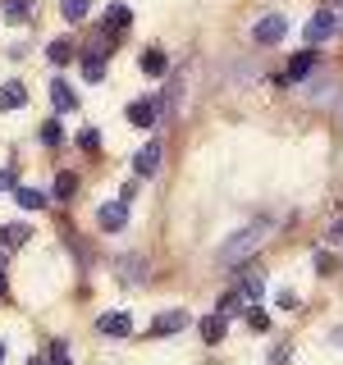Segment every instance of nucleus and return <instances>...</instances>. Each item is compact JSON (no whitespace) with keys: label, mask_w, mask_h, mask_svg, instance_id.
Segmentation results:
<instances>
[{"label":"nucleus","mask_w":343,"mask_h":365,"mask_svg":"<svg viewBox=\"0 0 343 365\" xmlns=\"http://www.w3.org/2000/svg\"><path fill=\"white\" fill-rule=\"evenodd\" d=\"M270 237V220H257V224H243L234 237H224L220 242V265H229V269H238L247 256H257V247Z\"/></svg>","instance_id":"1"},{"label":"nucleus","mask_w":343,"mask_h":365,"mask_svg":"<svg viewBox=\"0 0 343 365\" xmlns=\"http://www.w3.org/2000/svg\"><path fill=\"white\" fill-rule=\"evenodd\" d=\"M339 32V14H334V5H325V9H316L312 19H307V41L312 46H325L329 37Z\"/></svg>","instance_id":"2"},{"label":"nucleus","mask_w":343,"mask_h":365,"mask_svg":"<svg viewBox=\"0 0 343 365\" xmlns=\"http://www.w3.org/2000/svg\"><path fill=\"white\" fill-rule=\"evenodd\" d=\"M252 37H257V46H279L284 37H289V19H284V14H266V19H257Z\"/></svg>","instance_id":"3"},{"label":"nucleus","mask_w":343,"mask_h":365,"mask_svg":"<svg viewBox=\"0 0 343 365\" xmlns=\"http://www.w3.org/2000/svg\"><path fill=\"white\" fill-rule=\"evenodd\" d=\"M316 68H320V55H316V51H297L293 60H289V68L279 73V83H307Z\"/></svg>","instance_id":"4"},{"label":"nucleus","mask_w":343,"mask_h":365,"mask_svg":"<svg viewBox=\"0 0 343 365\" xmlns=\"http://www.w3.org/2000/svg\"><path fill=\"white\" fill-rule=\"evenodd\" d=\"M188 324H192V315L183 311V306H174V311H160L151 319V334L156 338H169V334H179V329H188Z\"/></svg>","instance_id":"5"},{"label":"nucleus","mask_w":343,"mask_h":365,"mask_svg":"<svg viewBox=\"0 0 343 365\" xmlns=\"http://www.w3.org/2000/svg\"><path fill=\"white\" fill-rule=\"evenodd\" d=\"M156 119H160V101L156 96H137L129 106V123H133V128H151Z\"/></svg>","instance_id":"6"},{"label":"nucleus","mask_w":343,"mask_h":365,"mask_svg":"<svg viewBox=\"0 0 343 365\" xmlns=\"http://www.w3.org/2000/svg\"><path fill=\"white\" fill-rule=\"evenodd\" d=\"M96 224L106 228V233H119V228L129 224V205H124V201H106V205L96 210Z\"/></svg>","instance_id":"7"},{"label":"nucleus","mask_w":343,"mask_h":365,"mask_svg":"<svg viewBox=\"0 0 343 365\" xmlns=\"http://www.w3.org/2000/svg\"><path fill=\"white\" fill-rule=\"evenodd\" d=\"M96 329H101V334H106V338H129V334H133V315H129V311L101 315V319H96Z\"/></svg>","instance_id":"8"},{"label":"nucleus","mask_w":343,"mask_h":365,"mask_svg":"<svg viewBox=\"0 0 343 365\" xmlns=\"http://www.w3.org/2000/svg\"><path fill=\"white\" fill-rule=\"evenodd\" d=\"M133 169H137V178H151L156 169H160V142H146L142 151L133 155Z\"/></svg>","instance_id":"9"},{"label":"nucleus","mask_w":343,"mask_h":365,"mask_svg":"<svg viewBox=\"0 0 343 365\" xmlns=\"http://www.w3.org/2000/svg\"><path fill=\"white\" fill-rule=\"evenodd\" d=\"M51 106H55V114H69V110H78V91L64 83V78H55L51 83Z\"/></svg>","instance_id":"10"},{"label":"nucleus","mask_w":343,"mask_h":365,"mask_svg":"<svg viewBox=\"0 0 343 365\" xmlns=\"http://www.w3.org/2000/svg\"><path fill=\"white\" fill-rule=\"evenodd\" d=\"M32 237V224H0V251H19Z\"/></svg>","instance_id":"11"},{"label":"nucleus","mask_w":343,"mask_h":365,"mask_svg":"<svg viewBox=\"0 0 343 365\" xmlns=\"http://www.w3.org/2000/svg\"><path fill=\"white\" fill-rule=\"evenodd\" d=\"M137 64H142V73H146V78H165V73H169L165 51H142V60H137Z\"/></svg>","instance_id":"12"},{"label":"nucleus","mask_w":343,"mask_h":365,"mask_svg":"<svg viewBox=\"0 0 343 365\" xmlns=\"http://www.w3.org/2000/svg\"><path fill=\"white\" fill-rule=\"evenodd\" d=\"M129 23H133V9L114 0V5L106 9V32H124V28H129Z\"/></svg>","instance_id":"13"},{"label":"nucleus","mask_w":343,"mask_h":365,"mask_svg":"<svg viewBox=\"0 0 343 365\" xmlns=\"http://www.w3.org/2000/svg\"><path fill=\"white\" fill-rule=\"evenodd\" d=\"M23 101H28V91H23V83H5L0 87V110H23Z\"/></svg>","instance_id":"14"},{"label":"nucleus","mask_w":343,"mask_h":365,"mask_svg":"<svg viewBox=\"0 0 343 365\" xmlns=\"http://www.w3.org/2000/svg\"><path fill=\"white\" fill-rule=\"evenodd\" d=\"M46 60H51L55 68H64L69 60H74V41H69V37H60V41H51V46H46Z\"/></svg>","instance_id":"15"},{"label":"nucleus","mask_w":343,"mask_h":365,"mask_svg":"<svg viewBox=\"0 0 343 365\" xmlns=\"http://www.w3.org/2000/svg\"><path fill=\"white\" fill-rule=\"evenodd\" d=\"M83 78H87V83H101V78H106V60H101V51L83 55Z\"/></svg>","instance_id":"16"},{"label":"nucleus","mask_w":343,"mask_h":365,"mask_svg":"<svg viewBox=\"0 0 343 365\" xmlns=\"http://www.w3.org/2000/svg\"><path fill=\"white\" fill-rule=\"evenodd\" d=\"M197 329H202V338H206V342H220V338H224V315H220V311H215V315H206Z\"/></svg>","instance_id":"17"},{"label":"nucleus","mask_w":343,"mask_h":365,"mask_svg":"<svg viewBox=\"0 0 343 365\" xmlns=\"http://www.w3.org/2000/svg\"><path fill=\"white\" fill-rule=\"evenodd\" d=\"M119 269H124V279H129V283H142V279H146V265H142V256H133V251L119 260Z\"/></svg>","instance_id":"18"},{"label":"nucleus","mask_w":343,"mask_h":365,"mask_svg":"<svg viewBox=\"0 0 343 365\" xmlns=\"http://www.w3.org/2000/svg\"><path fill=\"white\" fill-rule=\"evenodd\" d=\"M14 201L23 205V210H41V205H46V192H37V187H14Z\"/></svg>","instance_id":"19"},{"label":"nucleus","mask_w":343,"mask_h":365,"mask_svg":"<svg viewBox=\"0 0 343 365\" xmlns=\"http://www.w3.org/2000/svg\"><path fill=\"white\" fill-rule=\"evenodd\" d=\"M87 9H91V0H60V14L69 23H78V19H87Z\"/></svg>","instance_id":"20"},{"label":"nucleus","mask_w":343,"mask_h":365,"mask_svg":"<svg viewBox=\"0 0 343 365\" xmlns=\"http://www.w3.org/2000/svg\"><path fill=\"white\" fill-rule=\"evenodd\" d=\"M261 292H266V279H261V274H247V279H243V292H238V297H247V302H261Z\"/></svg>","instance_id":"21"},{"label":"nucleus","mask_w":343,"mask_h":365,"mask_svg":"<svg viewBox=\"0 0 343 365\" xmlns=\"http://www.w3.org/2000/svg\"><path fill=\"white\" fill-rule=\"evenodd\" d=\"M28 14H32V0H5V19L9 23H23Z\"/></svg>","instance_id":"22"},{"label":"nucleus","mask_w":343,"mask_h":365,"mask_svg":"<svg viewBox=\"0 0 343 365\" xmlns=\"http://www.w3.org/2000/svg\"><path fill=\"white\" fill-rule=\"evenodd\" d=\"M74 192H78V178L74 174H60V178H55V201H69Z\"/></svg>","instance_id":"23"},{"label":"nucleus","mask_w":343,"mask_h":365,"mask_svg":"<svg viewBox=\"0 0 343 365\" xmlns=\"http://www.w3.org/2000/svg\"><path fill=\"white\" fill-rule=\"evenodd\" d=\"M247 329H252V334H266V329H270V315L252 306V311H247Z\"/></svg>","instance_id":"24"},{"label":"nucleus","mask_w":343,"mask_h":365,"mask_svg":"<svg viewBox=\"0 0 343 365\" xmlns=\"http://www.w3.org/2000/svg\"><path fill=\"white\" fill-rule=\"evenodd\" d=\"M41 142H46V146H60V142H64V133H60V123H55V119L41 123Z\"/></svg>","instance_id":"25"},{"label":"nucleus","mask_w":343,"mask_h":365,"mask_svg":"<svg viewBox=\"0 0 343 365\" xmlns=\"http://www.w3.org/2000/svg\"><path fill=\"white\" fill-rule=\"evenodd\" d=\"M78 146H83V151H101V133L96 128H83V133H78Z\"/></svg>","instance_id":"26"},{"label":"nucleus","mask_w":343,"mask_h":365,"mask_svg":"<svg viewBox=\"0 0 343 365\" xmlns=\"http://www.w3.org/2000/svg\"><path fill=\"white\" fill-rule=\"evenodd\" d=\"M339 269V256H329V251H316V274H334Z\"/></svg>","instance_id":"27"},{"label":"nucleus","mask_w":343,"mask_h":365,"mask_svg":"<svg viewBox=\"0 0 343 365\" xmlns=\"http://www.w3.org/2000/svg\"><path fill=\"white\" fill-rule=\"evenodd\" d=\"M274 302H279L284 311H293V306H297V292L293 288H279V292H274Z\"/></svg>","instance_id":"28"},{"label":"nucleus","mask_w":343,"mask_h":365,"mask_svg":"<svg viewBox=\"0 0 343 365\" xmlns=\"http://www.w3.org/2000/svg\"><path fill=\"white\" fill-rule=\"evenodd\" d=\"M51 365H69V347H64V342H51Z\"/></svg>","instance_id":"29"},{"label":"nucleus","mask_w":343,"mask_h":365,"mask_svg":"<svg viewBox=\"0 0 343 365\" xmlns=\"http://www.w3.org/2000/svg\"><path fill=\"white\" fill-rule=\"evenodd\" d=\"M234 311H238V292H229L224 302H220V315H234Z\"/></svg>","instance_id":"30"},{"label":"nucleus","mask_w":343,"mask_h":365,"mask_svg":"<svg viewBox=\"0 0 343 365\" xmlns=\"http://www.w3.org/2000/svg\"><path fill=\"white\" fill-rule=\"evenodd\" d=\"M0 192H14V174L9 169H0Z\"/></svg>","instance_id":"31"},{"label":"nucleus","mask_w":343,"mask_h":365,"mask_svg":"<svg viewBox=\"0 0 343 365\" xmlns=\"http://www.w3.org/2000/svg\"><path fill=\"white\" fill-rule=\"evenodd\" d=\"M9 292V283H5V269H0V297H5Z\"/></svg>","instance_id":"32"},{"label":"nucleus","mask_w":343,"mask_h":365,"mask_svg":"<svg viewBox=\"0 0 343 365\" xmlns=\"http://www.w3.org/2000/svg\"><path fill=\"white\" fill-rule=\"evenodd\" d=\"M329 338H334V342H343V329H334V334H329Z\"/></svg>","instance_id":"33"},{"label":"nucleus","mask_w":343,"mask_h":365,"mask_svg":"<svg viewBox=\"0 0 343 365\" xmlns=\"http://www.w3.org/2000/svg\"><path fill=\"white\" fill-rule=\"evenodd\" d=\"M0 365H5V342H0Z\"/></svg>","instance_id":"34"},{"label":"nucleus","mask_w":343,"mask_h":365,"mask_svg":"<svg viewBox=\"0 0 343 365\" xmlns=\"http://www.w3.org/2000/svg\"><path fill=\"white\" fill-rule=\"evenodd\" d=\"M0 269H5V256H0Z\"/></svg>","instance_id":"35"},{"label":"nucleus","mask_w":343,"mask_h":365,"mask_svg":"<svg viewBox=\"0 0 343 365\" xmlns=\"http://www.w3.org/2000/svg\"><path fill=\"white\" fill-rule=\"evenodd\" d=\"M329 5H343V0H329Z\"/></svg>","instance_id":"36"}]
</instances>
